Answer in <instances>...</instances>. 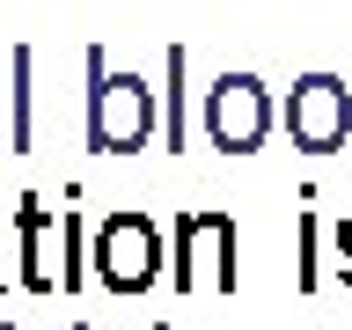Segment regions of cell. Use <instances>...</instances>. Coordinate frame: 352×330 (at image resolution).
Returning a JSON list of instances; mask_svg holds the SVG:
<instances>
[]
</instances>
